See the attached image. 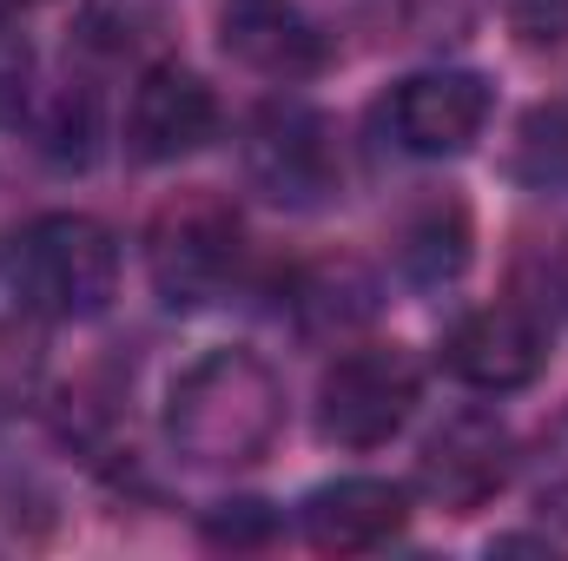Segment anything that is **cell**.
Segmentation results:
<instances>
[{
    "instance_id": "cell-9",
    "label": "cell",
    "mask_w": 568,
    "mask_h": 561,
    "mask_svg": "<svg viewBox=\"0 0 568 561\" xmlns=\"http://www.w3.org/2000/svg\"><path fill=\"white\" fill-rule=\"evenodd\" d=\"M410 522V502L397 482L384 476H344V482H324L304 496L297 509V529L317 555H371L384 542H397Z\"/></svg>"
},
{
    "instance_id": "cell-12",
    "label": "cell",
    "mask_w": 568,
    "mask_h": 561,
    "mask_svg": "<svg viewBox=\"0 0 568 561\" xmlns=\"http://www.w3.org/2000/svg\"><path fill=\"white\" fill-rule=\"evenodd\" d=\"M397 265L417 284H449L469 265V212L456 198H424L404 225H397Z\"/></svg>"
},
{
    "instance_id": "cell-17",
    "label": "cell",
    "mask_w": 568,
    "mask_h": 561,
    "mask_svg": "<svg viewBox=\"0 0 568 561\" xmlns=\"http://www.w3.org/2000/svg\"><path fill=\"white\" fill-rule=\"evenodd\" d=\"M20 7H33V0H0V20H7V13H20Z\"/></svg>"
},
{
    "instance_id": "cell-4",
    "label": "cell",
    "mask_w": 568,
    "mask_h": 561,
    "mask_svg": "<svg viewBox=\"0 0 568 561\" xmlns=\"http://www.w3.org/2000/svg\"><path fill=\"white\" fill-rule=\"evenodd\" d=\"M417 410V364L397 344L344 350L317 384V436L337 449H377Z\"/></svg>"
},
{
    "instance_id": "cell-14",
    "label": "cell",
    "mask_w": 568,
    "mask_h": 561,
    "mask_svg": "<svg viewBox=\"0 0 568 561\" xmlns=\"http://www.w3.org/2000/svg\"><path fill=\"white\" fill-rule=\"evenodd\" d=\"M503 13H509V33L529 53L568 47V0H503Z\"/></svg>"
},
{
    "instance_id": "cell-5",
    "label": "cell",
    "mask_w": 568,
    "mask_h": 561,
    "mask_svg": "<svg viewBox=\"0 0 568 561\" xmlns=\"http://www.w3.org/2000/svg\"><path fill=\"white\" fill-rule=\"evenodd\" d=\"M245 172L278 205H324L337 192V178H344L331 120L311 113V106H291V100L265 106L245 126Z\"/></svg>"
},
{
    "instance_id": "cell-13",
    "label": "cell",
    "mask_w": 568,
    "mask_h": 561,
    "mask_svg": "<svg viewBox=\"0 0 568 561\" xmlns=\"http://www.w3.org/2000/svg\"><path fill=\"white\" fill-rule=\"evenodd\" d=\"M47 390V350L27 324H0V417L33 410Z\"/></svg>"
},
{
    "instance_id": "cell-15",
    "label": "cell",
    "mask_w": 568,
    "mask_h": 561,
    "mask_svg": "<svg viewBox=\"0 0 568 561\" xmlns=\"http://www.w3.org/2000/svg\"><path fill=\"white\" fill-rule=\"evenodd\" d=\"M27 86H33V53L20 33L0 27V120H13L27 106Z\"/></svg>"
},
{
    "instance_id": "cell-2",
    "label": "cell",
    "mask_w": 568,
    "mask_h": 561,
    "mask_svg": "<svg viewBox=\"0 0 568 561\" xmlns=\"http://www.w3.org/2000/svg\"><path fill=\"white\" fill-rule=\"evenodd\" d=\"M13 290L33 317L80 324L100 317L120 290V245L87 212H47L13 245Z\"/></svg>"
},
{
    "instance_id": "cell-3",
    "label": "cell",
    "mask_w": 568,
    "mask_h": 561,
    "mask_svg": "<svg viewBox=\"0 0 568 561\" xmlns=\"http://www.w3.org/2000/svg\"><path fill=\"white\" fill-rule=\"evenodd\" d=\"M239 258H245V225L219 192H179L172 205H159L145 232V272L172 310L212 304L232 284Z\"/></svg>"
},
{
    "instance_id": "cell-7",
    "label": "cell",
    "mask_w": 568,
    "mask_h": 561,
    "mask_svg": "<svg viewBox=\"0 0 568 561\" xmlns=\"http://www.w3.org/2000/svg\"><path fill=\"white\" fill-rule=\"evenodd\" d=\"M384 126L417 159H456L489 126V86L476 73H410L390 86Z\"/></svg>"
},
{
    "instance_id": "cell-10",
    "label": "cell",
    "mask_w": 568,
    "mask_h": 561,
    "mask_svg": "<svg viewBox=\"0 0 568 561\" xmlns=\"http://www.w3.org/2000/svg\"><path fill=\"white\" fill-rule=\"evenodd\" d=\"M219 133V100L212 86L192 73V67H152L140 86H133V113H126V140L140 159L165 165V159H185Z\"/></svg>"
},
{
    "instance_id": "cell-1",
    "label": "cell",
    "mask_w": 568,
    "mask_h": 561,
    "mask_svg": "<svg viewBox=\"0 0 568 561\" xmlns=\"http://www.w3.org/2000/svg\"><path fill=\"white\" fill-rule=\"evenodd\" d=\"M284 429V384L258 350H205L165 397V436L199 469H252Z\"/></svg>"
},
{
    "instance_id": "cell-8",
    "label": "cell",
    "mask_w": 568,
    "mask_h": 561,
    "mask_svg": "<svg viewBox=\"0 0 568 561\" xmlns=\"http://www.w3.org/2000/svg\"><path fill=\"white\" fill-rule=\"evenodd\" d=\"M443 364L469 390H523V384L542 377L549 337H542V324L523 304H489V310H469L443 337Z\"/></svg>"
},
{
    "instance_id": "cell-11",
    "label": "cell",
    "mask_w": 568,
    "mask_h": 561,
    "mask_svg": "<svg viewBox=\"0 0 568 561\" xmlns=\"http://www.w3.org/2000/svg\"><path fill=\"white\" fill-rule=\"evenodd\" d=\"M219 33L225 53L272 73V80H297L311 67H324V33L297 0H219Z\"/></svg>"
},
{
    "instance_id": "cell-16",
    "label": "cell",
    "mask_w": 568,
    "mask_h": 561,
    "mask_svg": "<svg viewBox=\"0 0 568 561\" xmlns=\"http://www.w3.org/2000/svg\"><path fill=\"white\" fill-rule=\"evenodd\" d=\"M536 502H542V516H549V522H562V529H568V422L556 429V442H549V456H542Z\"/></svg>"
},
{
    "instance_id": "cell-6",
    "label": "cell",
    "mask_w": 568,
    "mask_h": 561,
    "mask_svg": "<svg viewBox=\"0 0 568 561\" xmlns=\"http://www.w3.org/2000/svg\"><path fill=\"white\" fill-rule=\"evenodd\" d=\"M509 456H516V442H509V429L489 417V410H456L424 442L417 482H424V496L436 509L469 516V509L496 502V489L509 482Z\"/></svg>"
}]
</instances>
